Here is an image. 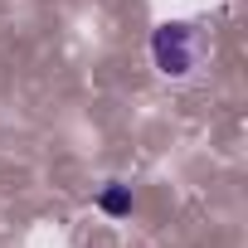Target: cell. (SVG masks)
<instances>
[{"label": "cell", "mask_w": 248, "mask_h": 248, "mask_svg": "<svg viewBox=\"0 0 248 248\" xmlns=\"http://www.w3.org/2000/svg\"><path fill=\"white\" fill-rule=\"evenodd\" d=\"M200 59H204V34L195 30V25H185V20H166L156 34H151V63H156V73L161 78H190L195 68H200Z\"/></svg>", "instance_id": "cell-1"}, {"label": "cell", "mask_w": 248, "mask_h": 248, "mask_svg": "<svg viewBox=\"0 0 248 248\" xmlns=\"http://www.w3.org/2000/svg\"><path fill=\"white\" fill-rule=\"evenodd\" d=\"M97 204H102V214H112V219H122V214L132 209V185H107Z\"/></svg>", "instance_id": "cell-2"}]
</instances>
